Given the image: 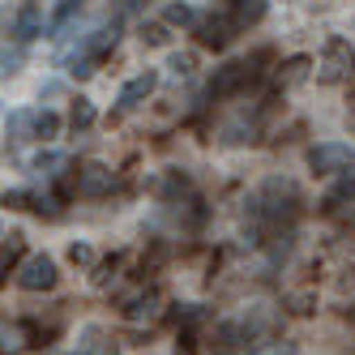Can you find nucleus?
<instances>
[{"label": "nucleus", "mask_w": 355, "mask_h": 355, "mask_svg": "<svg viewBox=\"0 0 355 355\" xmlns=\"http://www.w3.org/2000/svg\"><path fill=\"white\" fill-rule=\"evenodd\" d=\"M309 167L317 175H343V171L355 167V150L347 141H321V146L309 150Z\"/></svg>", "instance_id": "1"}, {"label": "nucleus", "mask_w": 355, "mask_h": 355, "mask_svg": "<svg viewBox=\"0 0 355 355\" xmlns=\"http://www.w3.org/2000/svg\"><path fill=\"white\" fill-rule=\"evenodd\" d=\"M56 261L47 257V252H31L26 261L17 266V287L21 291H52L56 287Z\"/></svg>", "instance_id": "2"}, {"label": "nucleus", "mask_w": 355, "mask_h": 355, "mask_svg": "<svg viewBox=\"0 0 355 355\" xmlns=\"http://www.w3.org/2000/svg\"><path fill=\"white\" fill-rule=\"evenodd\" d=\"M351 43H343V39H329V47H325V56H321V64H317V82L321 86H334V82H343L347 73H351Z\"/></svg>", "instance_id": "3"}, {"label": "nucleus", "mask_w": 355, "mask_h": 355, "mask_svg": "<svg viewBox=\"0 0 355 355\" xmlns=\"http://www.w3.org/2000/svg\"><path fill=\"white\" fill-rule=\"evenodd\" d=\"M112 184H116V175L103 163H86V167H78V175H73V193L78 197H103V193H112Z\"/></svg>", "instance_id": "4"}, {"label": "nucleus", "mask_w": 355, "mask_h": 355, "mask_svg": "<svg viewBox=\"0 0 355 355\" xmlns=\"http://www.w3.org/2000/svg\"><path fill=\"white\" fill-rule=\"evenodd\" d=\"M236 31H240V21H236L232 13H227V17L218 13V17H201V21H197V39L206 43V47H214V52L232 43V39H236Z\"/></svg>", "instance_id": "5"}, {"label": "nucleus", "mask_w": 355, "mask_h": 355, "mask_svg": "<svg viewBox=\"0 0 355 355\" xmlns=\"http://www.w3.org/2000/svg\"><path fill=\"white\" fill-rule=\"evenodd\" d=\"M252 78H257V69H252L248 60H236V64H223V69H218V78L210 82V94H232V90L248 86Z\"/></svg>", "instance_id": "6"}, {"label": "nucleus", "mask_w": 355, "mask_h": 355, "mask_svg": "<svg viewBox=\"0 0 355 355\" xmlns=\"http://www.w3.org/2000/svg\"><path fill=\"white\" fill-rule=\"evenodd\" d=\"M159 90V73L155 69H141L137 78H129L120 86V107H133V103H141V98H150Z\"/></svg>", "instance_id": "7"}, {"label": "nucleus", "mask_w": 355, "mask_h": 355, "mask_svg": "<svg viewBox=\"0 0 355 355\" xmlns=\"http://www.w3.org/2000/svg\"><path fill=\"white\" fill-rule=\"evenodd\" d=\"M39 35H43V13H39L35 5L17 9V17H13V39H17V43H31V39H39Z\"/></svg>", "instance_id": "8"}, {"label": "nucleus", "mask_w": 355, "mask_h": 355, "mask_svg": "<svg viewBox=\"0 0 355 355\" xmlns=\"http://www.w3.org/2000/svg\"><path fill=\"white\" fill-rule=\"evenodd\" d=\"M347 201H355V175L351 171H343V180L321 197V210H343Z\"/></svg>", "instance_id": "9"}, {"label": "nucleus", "mask_w": 355, "mask_h": 355, "mask_svg": "<svg viewBox=\"0 0 355 355\" xmlns=\"http://www.w3.org/2000/svg\"><path fill=\"white\" fill-rule=\"evenodd\" d=\"M266 5L270 0H232V17L240 21V26H257V21L266 17Z\"/></svg>", "instance_id": "10"}, {"label": "nucleus", "mask_w": 355, "mask_h": 355, "mask_svg": "<svg viewBox=\"0 0 355 355\" xmlns=\"http://www.w3.org/2000/svg\"><path fill=\"white\" fill-rule=\"evenodd\" d=\"M21 248H26V236H21V232H9V236H5V248H0V266H5V274L21 266Z\"/></svg>", "instance_id": "11"}, {"label": "nucleus", "mask_w": 355, "mask_h": 355, "mask_svg": "<svg viewBox=\"0 0 355 355\" xmlns=\"http://www.w3.org/2000/svg\"><path fill=\"white\" fill-rule=\"evenodd\" d=\"M78 13H82V0H64V5L56 9V17L47 21V35H64V26H69Z\"/></svg>", "instance_id": "12"}, {"label": "nucleus", "mask_w": 355, "mask_h": 355, "mask_svg": "<svg viewBox=\"0 0 355 355\" xmlns=\"http://www.w3.org/2000/svg\"><path fill=\"white\" fill-rule=\"evenodd\" d=\"M163 21H167V26H193V21H197V13H193V5H184V0H175V5H167V9H163Z\"/></svg>", "instance_id": "13"}, {"label": "nucleus", "mask_w": 355, "mask_h": 355, "mask_svg": "<svg viewBox=\"0 0 355 355\" xmlns=\"http://www.w3.org/2000/svg\"><path fill=\"white\" fill-rule=\"evenodd\" d=\"M248 355H295V347L291 343H278V338H252Z\"/></svg>", "instance_id": "14"}, {"label": "nucleus", "mask_w": 355, "mask_h": 355, "mask_svg": "<svg viewBox=\"0 0 355 355\" xmlns=\"http://www.w3.org/2000/svg\"><path fill=\"white\" fill-rule=\"evenodd\" d=\"M56 133H60V116H56V112H35V137L52 141Z\"/></svg>", "instance_id": "15"}, {"label": "nucleus", "mask_w": 355, "mask_h": 355, "mask_svg": "<svg viewBox=\"0 0 355 355\" xmlns=\"http://www.w3.org/2000/svg\"><path fill=\"white\" fill-rule=\"evenodd\" d=\"M69 124H73V129H90V124H94V103H90V98H78V103H73Z\"/></svg>", "instance_id": "16"}, {"label": "nucleus", "mask_w": 355, "mask_h": 355, "mask_svg": "<svg viewBox=\"0 0 355 355\" xmlns=\"http://www.w3.org/2000/svg\"><path fill=\"white\" fill-rule=\"evenodd\" d=\"M26 129H35V116H31V112H9L5 133H9V137H26Z\"/></svg>", "instance_id": "17"}, {"label": "nucleus", "mask_w": 355, "mask_h": 355, "mask_svg": "<svg viewBox=\"0 0 355 355\" xmlns=\"http://www.w3.org/2000/svg\"><path fill=\"white\" fill-rule=\"evenodd\" d=\"M60 167H64L60 155H39V159H35V171H39V175H60Z\"/></svg>", "instance_id": "18"}, {"label": "nucleus", "mask_w": 355, "mask_h": 355, "mask_svg": "<svg viewBox=\"0 0 355 355\" xmlns=\"http://www.w3.org/2000/svg\"><path fill=\"white\" fill-rule=\"evenodd\" d=\"M0 338H5V355H17L21 351V329L5 321V329H0Z\"/></svg>", "instance_id": "19"}, {"label": "nucleus", "mask_w": 355, "mask_h": 355, "mask_svg": "<svg viewBox=\"0 0 355 355\" xmlns=\"http://www.w3.org/2000/svg\"><path fill=\"white\" fill-rule=\"evenodd\" d=\"M163 193H167V197H175V193H189V175H175V171H171L167 180H163Z\"/></svg>", "instance_id": "20"}, {"label": "nucleus", "mask_w": 355, "mask_h": 355, "mask_svg": "<svg viewBox=\"0 0 355 355\" xmlns=\"http://www.w3.org/2000/svg\"><path fill=\"white\" fill-rule=\"evenodd\" d=\"M69 257L78 261V266H86V261L94 257V252H90V244H73V248H69Z\"/></svg>", "instance_id": "21"}, {"label": "nucleus", "mask_w": 355, "mask_h": 355, "mask_svg": "<svg viewBox=\"0 0 355 355\" xmlns=\"http://www.w3.org/2000/svg\"><path fill=\"white\" fill-rule=\"evenodd\" d=\"M17 64H21V47H13V52L5 47V78H9V73H17Z\"/></svg>", "instance_id": "22"}, {"label": "nucleus", "mask_w": 355, "mask_h": 355, "mask_svg": "<svg viewBox=\"0 0 355 355\" xmlns=\"http://www.w3.org/2000/svg\"><path fill=\"white\" fill-rule=\"evenodd\" d=\"M171 69H175V73H193V56H175Z\"/></svg>", "instance_id": "23"}]
</instances>
